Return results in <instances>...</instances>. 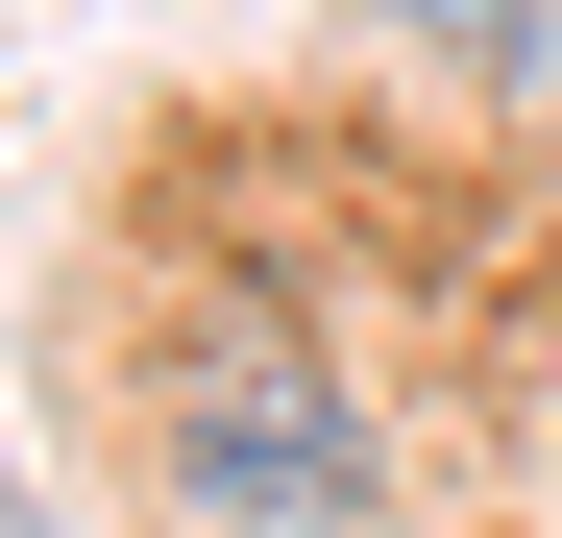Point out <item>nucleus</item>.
<instances>
[{"mask_svg":"<svg viewBox=\"0 0 562 538\" xmlns=\"http://www.w3.org/2000/svg\"><path fill=\"white\" fill-rule=\"evenodd\" d=\"M147 440H171V490L245 514V538H342L367 514V392L318 368V318H269V294L196 318V368L147 392Z\"/></svg>","mask_w":562,"mask_h":538,"instance_id":"f257e3e1","label":"nucleus"}]
</instances>
